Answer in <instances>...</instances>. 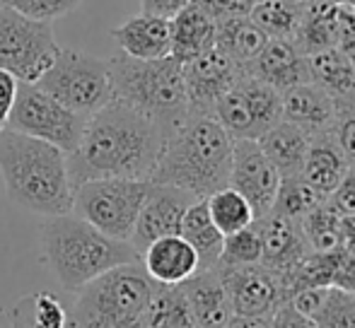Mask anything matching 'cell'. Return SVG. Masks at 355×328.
Listing matches in <instances>:
<instances>
[{
    "label": "cell",
    "mask_w": 355,
    "mask_h": 328,
    "mask_svg": "<svg viewBox=\"0 0 355 328\" xmlns=\"http://www.w3.org/2000/svg\"><path fill=\"white\" fill-rule=\"evenodd\" d=\"M164 145L155 121L112 99L87 116L78 147L68 152L71 186L92 179H150Z\"/></svg>",
    "instance_id": "obj_1"
},
{
    "label": "cell",
    "mask_w": 355,
    "mask_h": 328,
    "mask_svg": "<svg viewBox=\"0 0 355 328\" xmlns=\"http://www.w3.org/2000/svg\"><path fill=\"white\" fill-rule=\"evenodd\" d=\"M0 176L15 206L42 217L73 210L68 155L61 147L5 126L0 131Z\"/></svg>",
    "instance_id": "obj_2"
},
{
    "label": "cell",
    "mask_w": 355,
    "mask_h": 328,
    "mask_svg": "<svg viewBox=\"0 0 355 328\" xmlns=\"http://www.w3.org/2000/svg\"><path fill=\"white\" fill-rule=\"evenodd\" d=\"M234 140L215 116L189 113L167 138L150 181L208 198L230 181Z\"/></svg>",
    "instance_id": "obj_3"
},
{
    "label": "cell",
    "mask_w": 355,
    "mask_h": 328,
    "mask_svg": "<svg viewBox=\"0 0 355 328\" xmlns=\"http://www.w3.org/2000/svg\"><path fill=\"white\" fill-rule=\"evenodd\" d=\"M42 248L56 280L73 295L112 268L141 263V253L131 242L107 237L73 212L44 220Z\"/></svg>",
    "instance_id": "obj_4"
},
{
    "label": "cell",
    "mask_w": 355,
    "mask_h": 328,
    "mask_svg": "<svg viewBox=\"0 0 355 328\" xmlns=\"http://www.w3.org/2000/svg\"><path fill=\"white\" fill-rule=\"evenodd\" d=\"M109 75L114 99L145 113L157 123L164 138L189 116L184 68L177 58L141 61L119 51L109 58Z\"/></svg>",
    "instance_id": "obj_5"
},
{
    "label": "cell",
    "mask_w": 355,
    "mask_h": 328,
    "mask_svg": "<svg viewBox=\"0 0 355 328\" xmlns=\"http://www.w3.org/2000/svg\"><path fill=\"white\" fill-rule=\"evenodd\" d=\"M155 285L141 263L102 273L78 292L71 328H148Z\"/></svg>",
    "instance_id": "obj_6"
},
{
    "label": "cell",
    "mask_w": 355,
    "mask_h": 328,
    "mask_svg": "<svg viewBox=\"0 0 355 328\" xmlns=\"http://www.w3.org/2000/svg\"><path fill=\"white\" fill-rule=\"evenodd\" d=\"M150 179H92L73 188V215L107 237L131 242Z\"/></svg>",
    "instance_id": "obj_7"
},
{
    "label": "cell",
    "mask_w": 355,
    "mask_h": 328,
    "mask_svg": "<svg viewBox=\"0 0 355 328\" xmlns=\"http://www.w3.org/2000/svg\"><path fill=\"white\" fill-rule=\"evenodd\" d=\"M34 84L83 116H92L114 99L109 61L75 48H61L51 68Z\"/></svg>",
    "instance_id": "obj_8"
},
{
    "label": "cell",
    "mask_w": 355,
    "mask_h": 328,
    "mask_svg": "<svg viewBox=\"0 0 355 328\" xmlns=\"http://www.w3.org/2000/svg\"><path fill=\"white\" fill-rule=\"evenodd\" d=\"M61 53L51 22L32 19L0 5V68L19 82H37Z\"/></svg>",
    "instance_id": "obj_9"
},
{
    "label": "cell",
    "mask_w": 355,
    "mask_h": 328,
    "mask_svg": "<svg viewBox=\"0 0 355 328\" xmlns=\"http://www.w3.org/2000/svg\"><path fill=\"white\" fill-rule=\"evenodd\" d=\"M85 121L87 116L63 107L34 82H19L17 97H15L5 126L24 136L51 143L68 155L78 147L83 138Z\"/></svg>",
    "instance_id": "obj_10"
},
{
    "label": "cell",
    "mask_w": 355,
    "mask_h": 328,
    "mask_svg": "<svg viewBox=\"0 0 355 328\" xmlns=\"http://www.w3.org/2000/svg\"><path fill=\"white\" fill-rule=\"evenodd\" d=\"M232 140H259L283 118V92L244 73L213 109Z\"/></svg>",
    "instance_id": "obj_11"
},
{
    "label": "cell",
    "mask_w": 355,
    "mask_h": 328,
    "mask_svg": "<svg viewBox=\"0 0 355 328\" xmlns=\"http://www.w3.org/2000/svg\"><path fill=\"white\" fill-rule=\"evenodd\" d=\"M215 268L223 277L232 314H273L288 302L281 273L271 271L263 263Z\"/></svg>",
    "instance_id": "obj_12"
},
{
    "label": "cell",
    "mask_w": 355,
    "mask_h": 328,
    "mask_svg": "<svg viewBox=\"0 0 355 328\" xmlns=\"http://www.w3.org/2000/svg\"><path fill=\"white\" fill-rule=\"evenodd\" d=\"M227 186L247 198L257 220L271 212L278 186H281V174L268 162L257 140H234Z\"/></svg>",
    "instance_id": "obj_13"
},
{
    "label": "cell",
    "mask_w": 355,
    "mask_h": 328,
    "mask_svg": "<svg viewBox=\"0 0 355 328\" xmlns=\"http://www.w3.org/2000/svg\"><path fill=\"white\" fill-rule=\"evenodd\" d=\"M184 68V84H187L189 113L198 116H213V109L218 99L244 75V66L225 56L220 48L201 53L198 58L189 63H182Z\"/></svg>",
    "instance_id": "obj_14"
},
{
    "label": "cell",
    "mask_w": 355,
    "mask_h": 328,
    "mask_svg": "<svg viewBox=\"0 0 355 328\" xmlns=\"http://www.w3.org/2000/svg\"><path fill=\"white\" fill-rule=\"evenodd\" d=\"M193 201H198V198L182 191V188L164 186V183H150V191L145 196L131 235L133 248L138 253H143L145 246H150L159 237L179 235L184 212L189 210V206Z\"/></svg>",
    "instance_id": "obj_15"
},
{
    "label": "cell",
    "mask_w": 355,
    "mask_h": 328,
    "mask_svg": "<svg viewBox=\"0 0 355 328\" xmlns=\"http://www.w3.org/2000/svg\"><path fill=\"white\" fill-rule=\"evenodd\" d=\"M244 73L271 84L278 92H285V89L295 87V84L312 82V78H309V58L290 39H268L266 46L252 61L244 63Z\"/></svg>",
    "instance_id": "obj_16"
},
{
    "label": "cell",
    "mask_w": 355,
    "mask_h": 328,
    "mask_svg": "<svg viewBox=\"0 0 355 328\" xmlns=\"http://www.w3.org/2000/svg\"><path fill=\"white\" fill-rule=\"evenodd\" d=\"M254 222H257L259 235H261V261L259 263H263L271 271H290L312 251L300 220L268 212L263 217H257Z\"/></svg>",
    "instance_id": "obj_17"
},
{
    "label": "cell",
    "mask_w": 355,
    "mask_h": 328,
    "mask_svg": "<svg viewBox=\"0 0 355 328\" xmlns=\"http://www.w3.org/2000/svg\"><path fill=\"white\" fill-rule=\"evenodd\" d=\"M182 290L196 328H223L230 321L232 307L218 268L196 271L182 282Z\"/></svg>",
    "instance_id": "obj_18"
},
{
    "label": "cell",
    "mask_w": 355,
    "mask_h": 328,
    "mask_svg": "<svg viewBox=\"0 0 355 328\" xmlns=\"http://www.w3.org/2000/svg\"><path fill=\"white\" fill-rule=\"evenodd\" d=\"M338 116V104L319 84L302 82L283 92V121H290L309 136L331 131Z\"/></svg>",
    "instance_id": "obj_19"
},
{
    "label": "cell",
    "mask_w": 355,
    "mask_h": 328,
    "mask_svg": "<svg viewBox=\"0 0 355 328\" xmlns=\"http://www.w3.org/2000/svg\"><path fill=\"white\" fill-rule=\"evenodd\" d=\"M112 37L116 42L119 51L131 58H141V61L164 58L169 56V48H172L169 19L148 12L128 17L123 24L112 29Z\"/></svg>",
    "instance_id": "obj_20"
},
{
    "label": "cell",
    "mask_w": 355,
    "mask_h": 328,
    "mask_svg": "<svg viewBox=\"0 0 355 328\" xmlns=\"http://www.w3.org/2000/svg\"><path fill=\"white\" fill-rule=\"evenodd\" d=\"M141 266L157 285H182L198 271V256L182 235H169L145 246Z\"/></svg>",
    "instance_id": "obj_21"
},
{
    "label": "cell",
    "mask_w": 355,
    "mask_h": 328,
    "mask_svg": "<svg viewBox=\"0 0 355 328\" xmlns=\"http://www.w3.org/2000/svg\"><path fill=\"white\" fill-rule=\"evenodd\" d=\"M348 169H351V164H348L346 155H343L341 147H338L336 136H334V128H331V131L312 136L300 176H302L314 191L327 198L329 193L338 186V181L346 176Z\"/></svg>",
    "instance_id": "obj_22"
},
{
    "label": "cell",
    "mask_w": 355,
    "mask_h": 328,
    "mask_svg": "<svg viewBox=\"0 0 355 328\" xmlns=\"http://www.w3.org/2000/svg\"><path fill=\"white\" fill-rule=\"evenodd\" d=\"M169 29H172L169 56L177 58L179 63L193 61L215 46V19L196 3H189L187 8L179 10L169 19Z\"/></svg>",
    "instance_id": "obj_23"
},
{
    "label": "cell",
    "mask_w": 355,
    "mask_h": 328,
    "mask_svg": "<svg viewBox=\"0 0 355 328\" xmlns=\"http://www.w3.org/2000/svg\"><path fill=\"white\" fill-rule=\"evenodd\" d=\"M309 140H312V136L307 131H302L300 126L281 118L257 143L263 150V155L268 157V162L281 174V179H285V176H300L304 157H307L309 150Z\"/></svg>",
    "instance_id": "obj_24"
},
{
    "label": "cell",
    "mask_w": 355,
    "mask_h": 328,
    "mask_svg": "<svg viewBox=\"0 0 355 328\" xmlns=\"http://www.w3.org/2000/svg\"><path fill=\"white\" fill-rule=\"evenodd\" d=\"M309 58V78L329 92L336 104H355V66L338 46L324 48Z\"/></svg>",
    "instance_id": "obj_25"
},
{
    "label": "cell",
    "mask_w": 355,
    "mask_h": 328,
    "mask_svg": "<svg viewBox=\"0 0 355 328\" xmlns=\"http://www.w3.org/2000/svg\"><path fill=\"white\" fill-rule=\"evenodd\" d=\"M268 37L249 15H230L215 19V48L237 63H249L263 46Z\"/></svg>",
    "instance_id": "obj_26"
},
{
    "label": "cell",
    "mask_w": 355,
    "mask_h": 328,
    "mask_svg": "<svg viewBox=\"0 0 355 328\" xmlns=\"http://www.w3.org/2000/svg\"><path fill=\"white\" fill-rule=\"evenodd\" d=\"M179 235L191 244V248L198 256V271H208L215 268L223 253V239L225 235L213 225L211 215H208L206 198H198L189 206V210L184 212L182 230Z\"/></svg>",
    "instance_id": "obj_27"
},
{
    "label": "cell",
    "mask_w": 355,
    "mask_h": 328,
    "mask_svg": "<svg viewBox=\"0 0 355 328\" xmlns=\"http://www.w3.org/2000/svg\"><path fill=\"white\" fill-rule=\"evenodd\" d=\"M10 328H68V311L51 292H32L10 307Z\"/></svg>",
    "instance_id": "obj_28"
},
{
    "label": "cell",
    "mask_w": 355,
    "mask_h": 328,
    "mask_svg": "<svg viewBox=\"0 0 355 328\" xmlns=\"http://www.w3.org/2000/svg\"><path fill=\"white\" fill-rule=\"evenodd\" d=\"M249 17L261 27L268 39H290L295 42L302 27L304 8L297 0H261L249 10Z\"/></svg>",
    "instance_id": "obj_29"
},
{
    "label": "cell",
    "mask_w": 355,
    "mask_h": 328,
    "mask_svg": "<svg viewBox=\"0 0 355 328\" xmlns=\"http://www.w3.org/2000/svg\"><path fill=\"white\" fill-rule=\"evenodd\" d=\"M206 206L213 225L223 235H232V232L244 230V227L254 222V210L249 206V201L239 191H234L232 186H225L220 191L211 193L206 198Z\"/></svg>",
    "instance_id": "obj_30"
},
{
    "label": "cell",
    "mask_w": 355,
    "mask_h": 328,
    "mask_svg": "<svg viewBox=\"0 0 355 328\" xmlns=\"http://www.w3.org/2000/svg\"><path fill=\"white\" fill-rule=\"evenodd\" d=\"M148 328H193L182 285H155L148 307Z\"/></svg>",
    "instance_id": "obj_31"
},
{
    "label": "cell",
    "mask_w": 355,
    "mask_h": 328,
    "mask_svg": "<svg viewBox=\"0 0 355 328\" xmlns=\"http://www.w3.org/2000/svg\"><path fill=\"white\" fill-rule=\"evenodd\" d=\"M341 220L343 217L334 210L329 201H322L314 210H309L300 220L309 248L312 251H336V248H343Z\"/></svg>",
    "instance_id": "obj_32"
},
{
    "label": "cell",
    "mask_w": 355,
    "mask_h": 328,
    "mask_svg": "<svg viewBox=\"0 0 355 328\" xmlns=\"http://www.w3.org/2000/svg\"><path fill=\"white\" fill-rule=\"evenodd\" d=\"M322 201H327V198L314 191L302 176H285L281 179V186H278L271 212L283 217H293V220H302Z\"/></svg>",
    "instance_id": "obj_33"
},
{
    "label": "cell",
    "mask_w": 355,
    "mask_h": 328,
    "mask_svg": "<svg viewBox=\"0 0 355 328\" xmlns=\"http://www.w3.org/2000/svg\"><path fill=\"white\" fill-rule=\"evenodd\" d=\"M261 261V235H259L257 222L247 225L244 230L225 235L223 253H220V268L227 266H249V263Z\"/></svg>",
    "instance_id": "obj_34"
},
{
    "label": "cell",
    "mask_w": 355,
    "mask_h": 328,
    "mask_svg": "<svg viewBox=\"0 0 355 328\" xmlns=\"http://www.w3.org/2000/svg\"><path fill=\"white\" fill-rule=\"evenodd\" d=\"M312 321L317 328H355V292L331 285L322 309Z\"/></svg>",
    "instance_id": "obj_35"
},
{
    "label": "cell",
    "mask_w": 355,
    "mask_h": 328,
    "mask_svg": "<svg viewBox=\"0 0 355 328\" xmlns=\"http://www.w3.org/2000/svg\"><path fill=\"white\" fill-rule=\"evenodd\" d=\"M83 0H0V5H5V8L15 10V12L24 15V17L44 19V22L66 17Z\"/></svg>",
    "instance_id": "obj_36"
},
{
    "label": "cell",
    "mask_w": 355,
    "mask_h": 328,
    "mask_svg": "<svg viewBox=\"0 0 355 328\" xmlns=\"http://www.w3.org/2000/svg\"><path fill=\"white\" fill-rule=\"evenodd\" d=\"M334 136H336V143L346 155L348 164L355 167V104H338Z\"/></svg>",
    "instance_id": "obj_37"
},
{
    "label": "cell",
    "mask_w": 355,
    "mask_h": 328,
    "mask_svg": "<svg viewBox=\"0 0 355 328\" xmlns=\"http://www.w3.org/2000/svg\"><path fill=\"white\" fill-rule=\"evenodd\" d=\"M327 201L341 217H355V167L348 169L338 186L327 196Z\"/></svg>",
    "instance_id": "obj_38"
},
{
    "label": "cell",
    "mask_w": 355,
    "mask_h": 328,
    "mask_svg": "<svg viewBox=\"0 0 355 328\" xmlns=\"http://www.w3.org/2000/svg\"><path fill=\"white\" fill-rule=\"evenodd\" d=\"M201 10H206L213 19L230 17V15H249V10L261 0H191Z\"/></svg>",
    "instance_id": "obj_39"
},
{
    "label": "cell",
    "mask_w": 355,
    "mask_h": 328,
    "mask_svg": "<svg viewBox=\"0 0 355 328\" xmlns=\"http://www.w3.org/2000/svg\"><path fill=\"white\" fill-rule=\"evenodd\" d=\"M329 287H331V285H329ZM329 287H304V290L295 292V295L290 297L288 302L300 311V314L314 319V316H317V311L322 309L324 300H327Z\"/></svg>",
    "instance_id": "obj_40"
},
{
    "label": "cell",
    "mask_w": 355,
    "mask_h": 328,
    "mask_svg": "<svg viewBox=\"0 0 355 328\" xmlns=\"http://www.w3.org/2000/svg\"><path fill=\"white\" fill-rule=\"evenodd\" d=\"M271 328H317V324L309 316L300 314L290 302H285V304H281L273 311Z\"/></svg>",
    "instance_id": "obj_41"
},
{
    "label": "cell",
    "mask_w": 355,
    "mask_h": 328,
    "mask_svg": "<svg viewBox=\"0 0 355 328\" xmlns=\"http://www.w3.org/2000/svg\"><path fill=\"white\" fill-rule=\"evenodd\" d=\"M331 285L341 287L346 292H355V251H351V248H343Z\"/></svg>",
    "instance_id": "obj_42"
},
{
    "label": "cell",
    "mask_w": 355,
    "mask_h": 328,
    "mask_svg": "<svg viewBox=\"0 0 355 328\" xmlns=\"http://www.w3.org/2000/svg\"><path fill=\"white\" fill-rule=\"evenodd\" d=\"M17 87H19L17 78L0 68V118L3 121H8V113L12 109L15 97H17Z\"/></svg>",
    "instance_id": "obj_43"
},
{
    "label": "cell",
    "mask_w": 355,
    "mask_h": 328,
    "mask_svg": "<svg viewBox=\"0 0 355 328\" xmlns=\"http://www.w3.org/2000/svg\"><path fill=\"white\" fill-rule=\"evenodd\" d=\"M189 3H191V0H141L143 12L157 15V17H167V19H172L174 15L182 8H187Z\"/></svg>",
    "instance_id": "obj_44"
},
{
    "label": "cell",
    "mask_w": 355,
    "mask_h": 328,
    "mask_svg": "<svg viewBox=\"0 0 355 328\" xmlns=\"http://www.w3.org/2000/svg\"><path fill=\"white\" fill-rule=\"evenodd\" d=\"M273 314H232L223 328H271Z\"/></svg>",
    "instance_id": "obj_45"
},
{
    "label": "cell",
    "mask_w": 355,
    "mask_h": 328,
    "mask_svg": "<svg viewBox=\"0 0 355 328\" xmlns=\"http://www.w3.org/2000/svg\"><path fill=\"white\" fill-rule=\"evenodd\" d=\"M302 8H312V5H327V3H341V0H297Z\"/></svg>",
    "instance_id": "obj_46"
},
{
    "label": "cell",
    "mask_w": 355,
    "mask_h": 328,
    "mask_svg": "<svg viewBox=\"0 0 355 328\" xmlns=\"http://www.w3.org/2000/svg\"><path fill=\"white\" fill-rule=\"evenodd\" d=\"M3 128H5V121H3V118H0V131H3Z\"/></svg>",
    "instance_id": "obj_47"
},
{
    "label": "cell",
    "mask_w": 355,
    "mask_h": 328,
    "mask_svg": "<svg viewBox=\"0 0 355 328\" xmlns=\"http://www.w3.org/2000/svg\"><path fill=\"white\" fill-rule=\"evenodd\" d=\"M193 328H196V326H193Z\"/></svg>",
    "instance_id": "obj_48"
}]
</instances>
